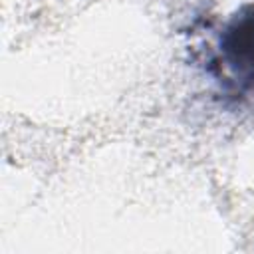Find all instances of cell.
Segmentation results:
<instances>
[{
    "instance_id": "1",
    "label": "cell",
    "mask_w": 254,
    "mask_h": 254,
    "mask_svg": "<svg viewBox=\"0 0 254 254\" xmlns=\"http://www.w3.org/2000/svg\"><path fill=\"white\" fill-rule=\"evenodd\" d=\"M216 81L234 97L254 101V4H242L222 24L212 56Z\"/></svg>"
}]
</instances>
